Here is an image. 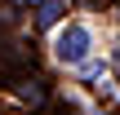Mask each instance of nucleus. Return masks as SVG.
Masks as SVG:
<instances>
[{"mask_svg": "<svg viewBox=\"0 0 120 115\" xmlns=\"http://www.w3.org/2000/svg\"><path fill=\"white\" fill-rule=\"evenodd\" d=\"M89 49H94V35H89V27H80V22L62 27V35H58V44H53V53H58L67 66H85V62H89Z\"/></svg>", "mask_w": 120, "mask_h": 115, "instance_id": "obj_1", "label": "nucleus"}, {"mask_svg": "<svg viewBox=\"0 0 120 115\" xmlns=\"http://www.w3.org/2000/svg\"><path fill=\"white\" fill-rule=\"evenodd\" d=\"M58 18H62V0H40V9H36V27H58Z\"/></svg>", "mask_w": 120, "mask_h": 115, "instance_id": "obj_2", "label": "nucleus"}, {"mask_svg": "<svg viewBox=\"0 0 120 115\" xmlns=\"http://www.w3.org/2000/svg\"><path fill=\"white\" fill-rule=\"evenodd\" d=\"M116 66H120V49H116Z\"/></svg>", "mask_w": 120, "mask_h": 115, "instance_id": "obj_3", "label": "nucleus"}]
</instances>
